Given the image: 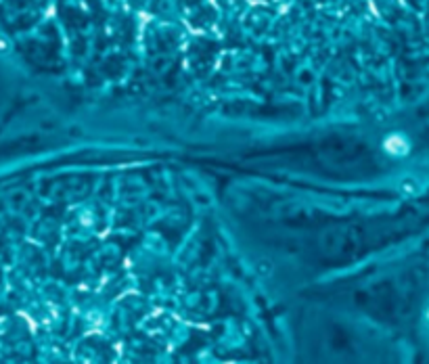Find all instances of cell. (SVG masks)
<instances>
[{
    "mask_svg": "<svg viewBox=\"0 0 429 364\" xmlns=\"http://www.w3.org/2000/svg\"><path fill=\"white\" fill-rule=\"evenodd\" d=\"M383 146H385V151H387L389 155H406V151H408V143L404 141L400 134L389 136Z\"/></svg>",
    "mask_w": 429,
    "mask_h": 364,
    "instance_id": "cell-1",
    "label": "cell"
},
{
    "mask_svg": "<svg viewBox=\"0 0 429 364\" xmlns=\"http://www.w3.org/2000/svg\"><path fill=\"white\" fill-rule=\"evenodd\" d=\"M255 270H257V274L260 276H272V272H275V264H272V260L262 258L255 264Z\"/></svg>",
    "mask_w": 429,
    "mask_h": 364,
    "instance_id": "cell-2",
    "label": "cell"
},
{
    "mask_svg": "<svg viewBox=\"0 0 429 364\" xmlns=\"http://www.w3.org/2000/svg\"><path fill=\"white\" fill-rule=\"evenodd\" d=\"M400 191L404 193V195L412 197V195H417L419 184H417V180H415V178H404V180L400 182Z\"/></svg>",
    "mask_w": 429,
    "mask_h": 364,
    "instance_id": "cell-3",
    "label": "cell"
}]
</instances>
